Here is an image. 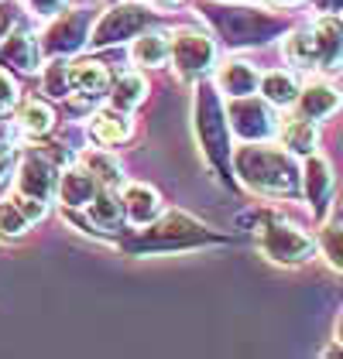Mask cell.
<instances>
[{
	"mask_svg": "<svg viewBox=\"0 0 343 359\" xmlns=\"http://www.w3.org/2000/svg\"><path fill=\"white\" fill-rule=\"evenodd\" d=\"M196 134L202 140V151L209 154V161L224 168L227 165V130H224V113L216 103V93L209 86L196 89Z\"/></svg>",
	"mask_w": 343,
	"mask_h": 359,
	"instance_id": "3957f363",
	"label": "cell"
},
{
	"mask_svg": "<svg viewBox=\"0 0 343 359\" xmlns=\"http://www.w3.org/2000/svg\"><path fill=\"white\" fill-rule=\"evenodd\" d=\"M319 247L326 253V260L343 271V222H333V226H323L319 229Z\"/></svg>",
	"mask_w": 343,
	"mask_h": 359,
	"instance_id": "83f0119b",
	"label": "cell"
},
{
	"mask_svg": "<svg viewBox=\"0 0 343 359\" xmlns=\"http://www.w3.org/2000/svg\"><path fill=\"white\" fill-rule=\"evenodd\" d=\"M11 168H14V151H11V147L0 140V182L11 175Z\"/></svg>",
	"mask_w": 343,
	"mask_h": 359,
	"instance_id": "4dcf8cb0",
	"label": "cell"
},
{
	"mask_svg": "<svg viewBox=\"0 0 343 359\" xmlns=\"http://www.w3.org/2000/svg\"><path fill=\"white\" fill-rule=\"evenodd\" d=\"M230 127H233V134L244 140H264L275 134V113L268 103H261V100H251V96H233V103H230Z\"/></svg>",
	"mask_w": 343,
	"mask_h": 359,
	"instance_id": "8992f818",
	"label": "cell"
},
{
	"mask_svg": "<svg viewBox=\"0 0 343 359\" xmlns=\"http://www.w3.org/2000/svg\"><path fill=\"white\" fill-rule=\"evenodd\" d=\"M193 240H202V226L186 219V216H169L144 236L148 247H182V243H193Z\"/></svg>",
	"mask_w": 343,
	"mask_h": 359,
	"instance_id": "7c38bea8",
	"label": "cell"
},
{
	"mask_svg": "<svg viewBox=\"0 0 343 359\" xmlns=\"http://www.w3.org/2000/svg\"><path fill=\"white\" fill-rule=\"evenodd\" d=\"M0 137H4V127H0Z\"/></svg>",
	"mask_w": 343,
	"mask_h": 359,
	"instance_id": "74e56055",
	"label": "cell"
},
{
	"mask_svg": "<svg viewBox=\"0 0 343 359\" xmlns=\"http://www.w3.org/2000/svg\"><path fill=\"white\" fill-rule=\"evenodd\" d=\"M69 89L72 93H83L89 100L107 96L110 93V72H107V65H100V62H76V65H69Z\"/></svg>",
	"mask_w": 343,
	"mask_h": 359,
	"instance_id": "2e32d148",
	"label": "cell"
},
{
	"mask_svg": "<svg viewBox=\"0 0 343 359\" xmlns=\"http://www.w3.org/2000/svg\"><path fill=\"white\" fill-rule=\"evenodd\" d=\"M282 144H285V151L292 154H313L316 151V120L309 116H295V120H288L285 127H282Z\"/></svg>",
	"mask_w": 343,
	"mask_h": 359,
	"instance_id": "44dd1931",
	"label": "cell"
},
{
	"mask_svg": "<svg viewBox=\"0 0 343 359\" xmlns=\"http://www.w3.org/2000/svg\"><path fill=\"white\" fill-rule=\"evenodd\" d=\"M213 21L220 25V31L227 34L230 41H264L271 31H278V21L257 14V11H240V7H224L213 11Z\"/></svg>",
	"mask_w": 343,
	"mask_h": 359,
	"instance_id": "ba28073f",
	"label": "cell"
},
{
	"mask_svg": "<svg viewBox=\"0 0 343 359\" xmlns=\"http://www.w3.org/2000/svg\"><path fill=\"white\" fill-rule=\"evenodd\" d=\"M302 189H306V198L313 205L316 216H323V209L330 205V192H333V175H330V165L323 158H313L306 161V171H302Z\"/></svg>",
	"mask_w": 343,
	"mask_h": 359,
	"instance_id": "4fadbf2b",
	"label": "cell"
},
{
	"mask_svg": "<svg viewBox=\"0 0 343 359\" xmlns=\"http://www.w3.org/2000/svg\"><path fill=\"white\" fill-rule=\"evenodd\" d=\"M155 4H162V7H172V4H179V0H155Z\"/></svg>",
	"mask_w": 343,
	"mask_h": 359,
	"instance_id": "e575fe53",
	"label": "cell"
},
{
	"mask_svg": "<svg viewBox=\"0 0 343 359\" xmlns=\"http://www.w3.org/2000/svg\"><path fill=\"white\" fill-rule=\"evenodd\" d=\"M337 332H340V342H343V318H340V329H337Z\"/></svg>",
	"mask_w": 343,
	"mask_h": 359,
	"instance_id": "8d00e7d4",
	"label": "cell"
},
{
	"mask_svg": "<svg viewBox=\"0 0 343 359\" xmlns=\"http://www.w3.org/2000/svg\"><path fill=\"white\" fill-rule=\"evenodd\" d=\"M89 41V14L86 11H65L62 18L52 21V28L45 31L41 48L48 55H72Z\"/></svg>",
	"mask_w": 343,
	"mask_h": 359,
	"instance_id": "52a82bcc",
	"label": "cell"
},
{
	"mask_svg": "<svg viewBox=\"0 0 343 359\" xmlns=\"http://www.w3.org/2000/svg\"><path fill=\"white\" fill-rule=\"evenodd\" d=\"M285 55L299 69H326L340 72L343 69V28L333 18H319L309 28L295 31L285 41Z\"/></svg>",
	"mask_w": 343,
	"mask_h": 359,
	"instance_id": "7a4b0ae2",
	"label": "cell"
},
{
	"mask_svg": "<svg viewBox=\"0 0 343 359\" xmlns=\"http://www.w3.org/2000/svg\"><path fill=\"white\" fill-rule=\"evenodd\" d=\"M89 219L96 229H117V222L124 219V202H117L110 189L107 192H96L89 202Z\"/></svg>",
	"mask_w": 343,
	"mask_h": 359,
	"instance_id": "d4e9b609",
	"label": "cell"
},
{
	"mask_svg": "<svg viewBox=\"0 0 343 359\" xmlns=\"http://www.w3.org/2000/svg\"><path fill=\"white\" fill-rule=\"evenodd\" d=\"M45 93H52V96H69L72 89H69V65L65 62H52L48 65V72H45Z\"/></svg>",
	"mask_w": 343,
	"mask_h": 359,
	"instance_id": "f1b7e54d",
	"label": "cell"
},
{
	"mask_svg": "<svg viewBox=\"0 0 343 359\" xmlns=\"http://www.w3.org/2000/svg\"><path fill=\"white\" fill-rule=\"evenodd\" d=\"M319 7H323L326 14H333V11H343V0H319Z\"/></svg>",
	"mask_w": 343,
	"mask_h": 359,
	"instance_id": "836d02e7",
	"label": "cell"
},
{
	"mask_svg": "<svg viewBox=\"0 0 343 359\" xmlns=\"http://www.w3.org/2000/svg\"><path fill=\"white\" fill-rule=\"evenodd\" d=\"M271 4H285L288 7V4H299V0H271Z\"/></svg>",
	"mask_w": 343,
	"mask_h": 359,
	"instance_id": "d590c367",
	"label": "cell"
},
{
	"mask_svg": "<svg viewBox=\"0 0 343 359\" xmlns=\"http://www.w3.org/2000/svg\"><path fill=\"white\" fill-rule=\"evenodd\" d=\"M14 11H18V7H4V4H0V38H7V28H11V21H14Z\"/></svg>",
	"mask_w": 343,
	"mask_h": 359,
	"instance_id": "d6a6232c",
	"label": "cell"
},
{
	"mask_svg": "<svg viewBox=\"0 0 343 359\" xmlns=\"http://www.w3.org/2000/svg\"><path fill=\"white\" fill-rule=\"evenodd\" d=\"M38 58H41V48L31 34H7V41L0 45V62L18 72H34Z\"/></svg>",
	"mask_w": 343,
	"mask_h": 359,
	"instance_id": "ac0fdd59",
	"label": "cell"
},
{
	"mask_svg": "<svg viewBox=\"0 0 343 359\" xmlns=\"http://www.w3.org/2000/svg\"><path fill=\"white\" fill-rule=\"evenodd\" d=\"M120 202H124V212H127V219L134 222V226H148V222L162 212L158 192H155L151 185H141V182H131V185L124 189V198H120Z\"/></svg>",
	"mask_w": 343,
	"mask_h": 359,
	"instance_id": "9a60e30c",
	"label": "cell"
},
{
	"mask_svg": "<svg viewBox=\"0 0 343 359\" xmlns=\"http://www.w3.org/2000/svg\"><path fill=\"white\" fill-rule=\"evenodd\" d=\"M18 192L31 198H48L56 192V168L48 165L41 154H28L18 171Z\"/></svg>",
	"mask_w": 343,
	"mask_h": 359,
	"instance_id": "30bf717a",
	"label": "cell"
},
{
	"mask_svg": "<svg viewBox=\"0 0 343 359\" xmlns=\"http://www.w3.org/2000/svg\"><path fill=\"white\" fill-rule=\"evenodd\" d=\"M144 93H148V83H144L141 76L127 72V76H120V79H117L114 93H110V107L120 110V113H131L144 100Z\"/></svg>",
	"mask_w": 343,
	"mask_h": 359,
	"instance_id": "cb8c5ba5",
	"label": "cell"
},
{
	"mask_svg": "<svg viewBox=\"0 0 343 359\" xmlns=\"http://www.w3.org/2000/svg\"><path fill=\"white\" fill-rule=\"evenodd\" d=\"M89 134L96 144H124V140L131 137V123H127V116L120 110H107V113H96L93 116V123H89Z\"/></svg>",
	"mask_w": 343,
	"mask_h": 359,
	"instance_id": "ffe728a7",
	"label": "cell"
},
{
	"mask_svg": "<svg viewBox=\"0 0 343 359\" xmlns=\"http://www.w3.org/2000/svg\"><path fill=\"white\" fill-rule=\"evenodd\" d=\"M151 11L141 7V4H120L114 11L103 14V21L89 31V45L93 48H103V45H117L124 38H134L138 31H144L151 25Z\"/></svg>",
	"mask_w": 343,
	"mask_h": 359,
	"instance_id": "277c9868",
	"label": "cell"
},
{
	"mask_svg": "<svg viewBox=\"0 0 343 359\" xmlns=\"http://www.w3.org/2000/svg\"><path fill=\"white\" fill-rule=\"evenodd\" d=\"M28 226H31V216L25 212V205H21L18 195H11V198L0 202V240H4V243L21 240V236L28 233Z\"/></svg>",
	"mask_w": 343,
	"mask_h": 359,
	"instance_id": "7402d4cb",
	"label": "cell"
},
{
	"mask_svg": "<svg viewBox=\"0 0 343 359\" xmlns=\"http://www.w3.org/2000/svg\"><path fill=\"white\" fill-rule=\"evenodd\" d=\"M83 165L96 175V182H103L107 189H114L117 182L124 178V171H120V165H117V158H110V154H103V151H86L83 154Z\"/></svg>",
	"mask_w": 343,
	"mask_h": 359,
	"instance_id": "484cf974",
	"label": "cell"
},
{
	"mask_svg": "<svg viewBox=\"0 0 343 359\" xmlns=\"http://www.w3.org/2000/svg\"><path fill=\"white\" fill-rule=\"evenodd\" d=\"M261 93L271 107H288L299 100V83L288 72H268V76H261Z\"/></svg>",
	"mask_w": 343,
	"mask_h": 359,
	"instance_id": "603a6c76",
	"label": "cell"
},
{
	"mask_svg": "<svg viewBox=\"0 0 343 359\" xmlns=\"http://www.w3.org/2000/svg\"><path fill=\"white\" fill-rule=\"evenodd\" d=\"M220 89L227 93L230 100L233 96H251L257 86H261V76L251 62H240V58H230L227 65H220V76H216Z\"/></svg>",
	"mask_w": 343,
	"mask_h": 359,
	"instance_id": "e0dca14e",
	"label": "cell"
},
{
	"mask_svg": "<svg viewBox=\"0 0 343 359\" xmlns=\"http://www.w3.org/2000/svg\"><path fill=\"white\" fill-rule=\"evenodd\" d=\"M340 110V93L330 83L316 79L306 89H299V113L309 116V120H326L330 113Z\"/></svg>",
	"mask_w": 343,
	"mask_h": 359,
	"instance_id": "5bb4252c",
	"label": "cell"
},
{
	"mask_svg": "<svg viewBox=\"0 0 343 359\" xmlns=\"http://www.w3.org/2000/svg\"><path fill=\"white\" fill-rule=\"evenodd\" d=\"M62 4H65V0H31V7H34L38 14H56Z\"/></svg>",
	"mask_w": 343,
	"mask_h": 359,
	"instance_id": "1f68e13d",
	"label": "cell"
},
{
	"mask_svg": "<svg viewBox=\"0 0 343 359\" xmlns=\"http://www.w3.org/2000/svg\"><path fill=\"white\" fill-rule=\"evenodd\" d=\"M100 192V182L89 168H69L62 178H58V198L69 205V209H79V205H89L93 195Z\"/></svg>",
	"mask_w": 343,
	"mask_h": 359,
	"instance_id": "8fae6325",
	"label": "cell"
},
{
	"mask_svg": "<svg viewBox=\"0 0 343 359\" xmlns=\"http://www.w3.org/2000/svg\"><path fill=\"white\" fill-rule=\"evenodd\" d=\"M169 55H172V41L165 31H148V34H141V38L134 41V48H131L134 65H144V69H158Z\"/></svg>",
	"mask_w": 343,
	"mask_h": 359,
	"instance_id": "d6986e66",
	"label": "cell"
},
{
	"mask_svg": "<svg viewBox=\"0 0 343 359\" xmlns=\"http://www.w3.org/2000/svg\"><path fill=\"white\" fill-rule=\"evenodd\" d=\"M21 127L28 130V134H48L52 127H56V113L48 103H28L25 110H21Z\"/></svg>",
	"mask_w": 343,
	"mask_h": 359,
	"instance_id": "4316f807",
	"label": "cell"
},
{
	"mask_svg": "<svg viewBox=\"0 0 343 359\" xmlns=\"http://www.w3.org/2000/svg\"><path fill=\"white\" fill-rule=\"evenodd\" d=\"M237 175L247 189L261 195H295L302 182L299 165L292 161V151L257 147V144H247L237 151Z\"/></svg>",
	"mask_w": 343,
	"mask_h": 359,
	"instance_id": "6da1fadb",
	"label": "cell"
},
{
	"mask_svg": "<svg viewBox=\"0 0 343 359\" xmlns=\"http://www.w3.org/2000/svg\"><path fill=\"white\" fill-rule=\"evenodd\" d=\"M172 58H175V69L182 76H200V72H206L213 65L216 48H213V41L206 34L182 28L175 34V41H172Z\"/></svg>",
	"mask_w": 343,
	"mask_h": 359,
	"instance_id": "9c48e42d",
	"label": "cell"
},
{
	"mask_svg": "<svg viewBox=\"0 0 343 359\" xmlns=\"http://www.w3.org/2000/svg\"><path fill=\"white\" fill-rule=\"evenodd\" d=\"M261 250L275 264H306L313 257V240L288 222H268L261 229Z\"/></svg>",
	"mask_w": 343,
	"mask_h": 359,
	"instance_id": "5b68a950",
	"label": "cell"
},
{
	"mask_svg": "<svg viewBox=\"0 0 343 359\" xmlns=\"http://www.w3.org/2000/svg\"><path fill=\"white\" fill-rule=\"evenodd\" d=\"M14 103H18V86H14V79L0 69V113L14 110Z\"/></svg>",
	"mask_w": 343,
	"mask_h": 359,
	"instance_id": "f546056e",
	"label": "cell"
}]
</instances>
